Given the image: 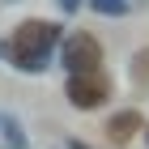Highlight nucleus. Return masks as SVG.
I'll list each match as a JSON object with an SVG mask.
<instances>
[{"label": "nucleus", "instance_id": "f03ea898", "mask_svg": "<svg viewBox=\"0 0 149 149\" xmlns=\"http://www.w3.org/2000/svg\"><path fill=\"white\" fill-rule=\"evenodd\" d=\"M111 98V85L98 68L94 72H68V102L77 111H98V107Z\"/></svg>", "mask_w": 149, "mask_h": 149}, {"label": "nucleus", "instance_id": "20e7f679", "mask_svg": "<svg viewBox=\"0 0 149 149\" xmlns=\"http://www.w3.org/2000/svg\"><path fill=\"white\" fill-rule=\"evenodd\" d=\"M141 128H145L141 111H119V115H111V119H107V136H111L115 145H128Z\"/></svg>", "mask_w": 149, "mask_h": 149}, {"label": "nucleus", "instance_id": "0eeeda50", "mask_svg": "<svg viewBox=\"0 0 149 149\" xmlns=\"http://www.w3.org/2000/svg\"><path fill=\"white\" fill-rule=\"evenodd\" d=\"M90 9H94V13H102V17H124L132 4H128V0H90Z\"/></svg>", "mask_w": 149, "mask_h": 149}, {"label": "nucleus", "instance_id": "9d476101", "mask_svg": "<svg viewBox=\"0 0 149 149\" xmlns=\"http://www.w3.org/2000/svg\"><path fill=\"white\" fill-rule=\"evenodd\" d=\"M51 149H56V145H51Z\"/></svg>", "mask_w": 149, "mask_h": 149}, {"label": "nucleus", "instance_id": "6e6552de", "mask_svg": "<svg viewBox=\"0 0 149 149\" xmlns=\"http://www.w3.org/2000/svg\"><path fill=\"white\" fill-rule=\"evenodd\" d=\"M60 9H64V13H72V9H77V0H60Z\"/></svg>", "mask_w": 149, "mask_h": 149}, {"label": "nucleus", "instance_id": "1a4fd4ad", "mask_svg": "<svg viewBox=\"0 0 149 149\" xmlns=\"http://www.w3.org/2000/svg\"><path fill=\"white\" fill-rule=\"evenodd\" d=\"M72 149H85V145H72Z\"/></svg>", "mask_w": 149, "mask_h": 149}, {"label": "nucleus", "instance_id": "423d86ee", "mask_svg": "<svg viewBox=\"0 0 149 149\" xmlns=\"http://www.w3.org/2000/svg\"><path fill=\"white\" fill-rule=\"evenodd\" d=\"M132 85H141V90L149 85V47L132 56Z\"/></svg>", "mask_w": 149, "mask_h": 149}, {"label": "nucleus", "instance_id": "39448f33", "mask_svg": "<svg viewBox=\"0 0 149 149\" xmlns=\"http://www.w3.org/2000/svg\"><path fill=\"white\" fill-rule=\"evenodd\" d=\"M0 141H4V149H30L26 124H22L13 111H4V107H0Z\"/></svg>", "mask_w": 149, "mask_h": 149}, {"label": "nucleus", "instance_id": "f257e3e1", "mask_svg": "<svg viewBox=\"0 0 149 149\" xmlns=\"http://www.w3.org/2000/svg\"><path fill=\"white\" fill-rule=\"evenodd\" d=\"M60 43V26L56 22H22L13 30V68L22 72H43L51 47Z\"/></svg>", "mask_w": 149, "mask_h": 149}, {"label": "nucleus", "instance_id": "7ed1b4c3", "mask_svg": "<svg viewBox=\"0 0 149 149\" xmlns=\"http://www.w3.org/2000/svg\"><path fill=\"white\" fill-rule=\"evenodd\" d=\"M60 60H64L68 72H94L102 64V47H98L94 34H68L64 47H60Z\"/></svg>", "mask_w": 149, "mask_h": 149}]
</instances>
